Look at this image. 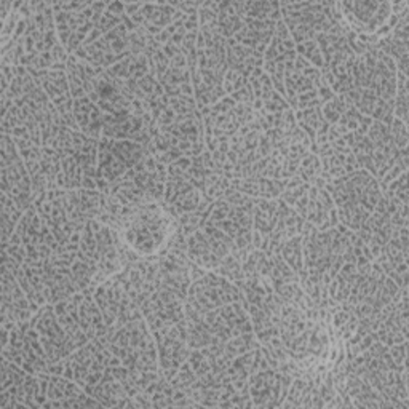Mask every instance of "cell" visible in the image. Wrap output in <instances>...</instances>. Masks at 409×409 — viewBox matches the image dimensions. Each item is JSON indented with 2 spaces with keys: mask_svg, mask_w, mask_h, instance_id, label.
Segmentation results:
<instances>
[{
  "mask_svg": "<svg viewBox=\"0 0 409 409\" xmlns=\"http://www.w3.org/2000/svg\"><path fill=\"white\" fill-rule=\"evenodd\" d=\"M296 53L309 61L313 67L320 69V71H322V67L325 66L322 52H320V47L315 39L298 43V45H296Z\"/></svg>",
  "mask_w": 409,
  "mask_h": 409,
  "instance_id": "obj_9",
  "label": "cell"
},
{
  "mask_svg": "<svg viewBox=\"0 0 409 409\" xmlns=\"http://www.w3.org/2000/svg\"><path fill=\"white\" fill-rule=\"evenodd\" d=\"M388 354L392 357V360L398 368L406 366V358H408V341L401 344H395L392 347H388Z\"/></svg>",
  "mask_w": 409,
  "mask_h": 409,
  "instance_id": "obj_11",
  "label": "cell"
},
{
  "mask_svg": "<svg viewBox=\"0 0 409 409\" xmlns=\"http://www.w3.org/2000/svg\"><path fill=\"white\" fill-rule=\"evenodd\" d=\"M118 240L135 261L163 256L178 234L179 223L163 201H150L130 208L123 218L112 221Z\"/></svg>",
  "mask_w": 409,
  "mask_h": 409,
  "instance_id": "obj_1",
  "label": "cell"
},
{
  "mask_svg": "<svg viewBox=\"0 0 409 409\" xmlns=\"http://www.w3.org/2000/svg\"><path fill=\"white\" fill-rule=\"evenodd\" d=\"M103 116L104 112L88 96L74 99V121L80 133L99 141L103 138Z\"/></svg>",
  "mask_w": 409,
  "mask_h": 409,
  "instance_id": "obj_4",
  "label": "cell"
},
{
  "mask_svg": "<svg viewBox=\"0 0 409 409\" xmlns=\"http://www.w3.org/2000/svg\"><path fill=\"white\" fill-rule=\"evenodd\" d=\"M390 136H392V141L396 146V149L405 150L408 149V125L405 122L398 121V118L393 117L392 123H390Z\"/></svg>",
  "mask_w": 409,
  "mask_h": 409,
  "instance_id": "obj_10",
  "label": "cell"
},
{
  "mask_svg": "<svg viewBox=\"0 0 409 409\" xmlns=\"http://www.w3.org/2000/svg\"><path fill=\"white\" fill-rule=\"evenodd\" d=\"M409 96H408V75L398 72L396 74V94H395V106H393V117L408 125V114H409Z\"/></svg>",
  "mask_w": 409,
  "mask_h": 409,
  "instance_id": "obj_7",
  "label": "cell"
},
{
  "mask_svg": "<svg viewBox=\"0 0 409 409\" xmlns=\"http://www.w3.org/2000/svg\"><path fill=\"white\" fill-rule=\"evenodd\" d=\"M281 259L291 267L296 274L304 269V256H302V234L294 235L283 245L280 251Z\"/></svg>",
  "mask_w": 409,
  "mask_h": 409,
  "instance_id": "obj_6",
  "label": "cell"
},
{
  "mask_svg": "<svg viewBox=\"0 0 409 409\" xmlns=\"http://www.w3.org/2000/svg\"><path fill=\"white\" fill-rule=\"evenodd\" d=\"M182 16L186 15L169 2H142L141 9L130 18L136 26L144 28L150 35L155 37Z\"/></svg>",
  "mask_w": 409,
  "mask_h": 409,
  "instance_id": "obj_3",
  "label": "cell"
},
{
  "mask_svg": "<svg viewBox=\"0 0 409 409\" xmlns=\"http://www.w3.org/2000/svg\"><path fill=\"white\" fill-rule=\"evenodd\" d=\"M320 174H322V162H320V157L317 154L309 152L301 160L298 176L304 182L313 184V182L320 178Z\"/></svg>",
  "mask_w": 409,
  "mask_h": 409,
  "instance_id": "obj_8",
  "label": "cell"
},
{
  "mask_svg": "<svg viewBox=\"0 0 409 409\" xmlns=\"http://www.w3.org/2000/svg\"><path fill=\"white\" fill-rule=\"evenodd\" d=\"M29 325L39 332V339L43 350H45L50 364L60 363L71 357L75 350L80 349L74 339L62 328L58 317H56L53 304H45L37 310Z\"/></svg>",
  "mask_w": 409,
  "mask_h": 409,
  "instance_id": "obj_2",
  "label": "cell"
},
{
  "mask_svg": "<svg viewBox=\"0 0 409 409\" xmlns=\"http://www.w3.org/2000/svg\"><path fill=\"white\" fill-rule=\"evenodd\" d=\"M243 26V18L237 13L232 2H218V29L225 40L234 39Z\"/></svg>",
  "mask_w": 409,
  "mask_h": 409,
  "instance_id": "obj_5",
  "label": "cell"
}]
</instances>
